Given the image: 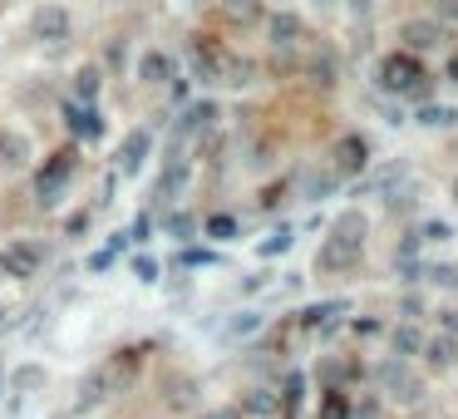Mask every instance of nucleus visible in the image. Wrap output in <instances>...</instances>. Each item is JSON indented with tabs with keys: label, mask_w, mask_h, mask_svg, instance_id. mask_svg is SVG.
<instances>
[{
	"label": "nucleus",
	"mask_w": 458,
	"mask_h": 419,
	"mask_svg": "<svg viewBox=\"0 0 458 419\" xmlns=\"http://www.w3.org/2000/svg\"><path fill=\"white\" fill-rule=\"evenodd\" d=\"M360 247H365V217H360V213H341L331 242L320 247V267H325V271L355 267V262H360Z\"/></svg>",
	"instance_id": "1"
},
{
	"label": "nucleus",
	"mask_w": 458,
	"mask_h": 419,
	"mask_svg": "<svg viewBox=\"0 0 458 419\" xmlns=\"http://www.w3.org/2000/svg\"><path fill=\"white\" fill-rule=\"evenodd\" d=\"M380 89H390V94H424V65H419L414 54H384Z\"/></svg>",
	"instance_id": "2"
},
{
	"label": "nucleus",
	"mask_w": 458,
	"mask_h": 419,
	"mask_svg": "<svg viewBox=\"0 0 458 419\" xmlns=\"http://www.w3.org/2000/svg\"><path fill=\"white\" fill-rule=\"evenodd\" d=\"M40 267H44V252L35 242H25V237H15V242L0 247V271L5 277H35Z\"/></svg>",
	"instance_id": "3"
},
{
	"label": "nucleus",
	"mask_w": 458,
	"mask_h": 419,
	"mask_svg": "<svg viewBox=\"0 0 458 419\" xmlns=\"http://www.w3.org/2000/svg\"><path fill=\"white\" fill-rule=\"evenodd\" d=\"M69 173H75V153H54L50 168H44L40 178H35V197H40L44 207L60 203V193L69 188Z\"/></svg>",
	"instance_id": "4"
},
{
	"label": "nucleus",
	"mask_w": 458,
	"mask_h": 419,
	"mask_svg": "<svg viewBox=\"0 0 458 419\" xmlns=\"http://www.w3.org/2000/svg\"><path fill=\"white\" fill-rule=\"evenodd\" d=\"M128 366H133V360H124V355H118V360H108V366H99L94 375L84 380V390H79V409H94L99 399H104L108 390H114L118 380L128 375Z\"/></svg>",
	"instance_id": "5"
},
{
	"label": "nucleus",
	"mask_w": 458,
	"mask_h": 419,
	"mask_svg": "<svg viewBox=\"0 0 458 419\" xmlns=\"http://www.w3.org/2000/svg\"><path fill=\"white\" fill-rule=\"evenodd\" d=\"M374 380H380V390H390L395 399H419V375L409 370V360H384L380 370H374Z\"/></svg>",
	"instance_id": "6"
},
{
	"label": "nucleus",
	"mask_w": 458,
	"mask_h": 419,
	"mask_svg": "<svg viewBox=\"0 0 458 419\" xmlns=\"http://www.w3.org/2000/svg\"><path fill=\"white\" fill-rule=\"evenodd\" d=\"M69 30H75V20H69V11H64V5H44L40 15H35V35H40V40H69Z\"/></svg>",
	"instance_id": "7"
},
{
	"label": "nucleus",
	"mask_w": 458,
	"mask_h": 419,
	"mask_svg": "<svg viewBox=\"0 0 458 419\" xmlns=\"http://www.w3.org/2000/svg\"><path fill=\"white\" fill-rule=\"evenodd\" d=\"M409 178H414V173H409V163H405V158H395V163H384V168L370 178V193H380V197H395L399 188L409 183Z\"/></svg>",
	"instance_id": "8"
},
{
	"label": "nucleus",
	"mask_w": 458,
	"mask_h": 419,
	"mask_svg": "<svg viewBox=\"0 0 458 419\" xmlns=\"http://www.w3.org/2000/svg\"><path fill=\"white\" fill-rule=\"evenodd\" d=\"M149 149H153V133H149V129H133V133L124 139L118 168H124V173H139V168H143V158H149Z\"/></svg>",
	"instance_id": "9"
},
{
	"label": "nucleus",
	"mask_w": 458,
	"mask_h": 419,
	"mask_svg": "<svg viewBox=\"0 0 458 419\" xmlns=\"http://www.w3.org/2000/svg\"><path fill=\"white\" fill-rule=\"evenodd\" d=\"M64 118H69V133H79V139H89V143H94L99 133H104V124H99L94 104H84V109L69 104V109H64Z\"/></svg>",
	"instance_id": "10"
},
{
	"label": "nucleus",
	"mask_w": 458,
	"mask_h": 419,
	"mask_svg": "<svg viewBox=\"0 0 458 419\" xmlns=\"http://www.w3.org/2000/svg\"><path fill=\"white\" fill-rule=\"evenodd\" d=\"M271 44H277V50L301 44V20L296 15H271Z\"/></svg>",
	"instance_id": "11"
},
{
	"label": "nucleus",
	"mask_w": 458,
	"mask_h": 419,
	"mask_svg": "<svg viewBox=\"0 0 458 419\" xmlns=\"http://www.w3.org/2000/svg\"><path fill=\"white\" fill-rule=\"evenodd\" d=\"M335 168H341V173H360L365 168V143L360 139H341V149H335Z\"/></svg>",
	"instance_id": "12"
},
{
	"label": "nucleus",
	"mask_w": 458,
	"mask_h": 419,
	"mask_svg": "<svg viewBox=\"0 0 458 419\" xmlns=\"http://www.w3.org/2000/svg\"><path fill=\"white\" fill-rule=\"evenodd\" d=\"M261 326H267V316H256V311H242V316H232V321H227V341H246V335H256L261 331Z\"/></svg>",
	"instance_id": "13"
},
{
	"label": "nucleus",
	"mask_w": 458,
	"mask_h": 419,
	"mask_svg": "<svg viewBox=\"0 0 458 419\" xmlns=\"http://www.w3.org/2000/svg\"><path fill=\"white\" fill-rule=\"evenodd\" d=\"M424 360H429V370H448L454 366V341H448V335H434V341L424 345Z\"/></svg>",
	"instance_id": "14"
},
{
	"label": "nucleus",
	"mask_w": 458,
	"mask_h": 419,
	"mask_svg": "<svg viewBox=\"0 0 458 419\" xmlns=\"http://www.w3.org/2000/svg\"><path fill=\"white\" fill-rule=\"evenodd\" d=\"M139 75L149 79V85H163V79L173 75V60H168V54H158V50H153V54H143V65H139Z\"/></svg>",
	"instance_id": "15"
},
{
	"label": "nucleus",
	"mask_w": 458,
	"mask_h": 419,
	"mask_svg": "<svg viewBox=\"0 0 458 419\" xmlns=\"http://www.w3.org/2000/svg\"><path fill=\"white\" fill-rule=\"evenodd\" d=\"M182 183H188V158H173V163H168V173L158 178V197H173Z\"/></svg>",
	"instance_id": "16"
},
{
	"label": "nucleus",
	"mask_w": 458,
	"mask_h": 419,
	"mask_svg": "<svg viewBox=\"0 0 458 419\" xmlns=\"http://www.w3.org/2000/svg\"><path fill=\"white\" fill-rule=\"evenodd\" d=\"M405 40L414 44V50H434V44H438V25L414 20V25H405Z\"/></svg>",
	"instance_id": "17"
},
{
	"label": "nucleus",
	"mask_w": 458,
	"mask_h": 419,
	"mask_svg": "<svg viewBox=\"0 0 458 419\" xmlns=\"http://www.w3.org/2000/svg\"><path fill=\"white\" fill-rule=\"evenodd\" d=\"M419 351H424L419 326H399V331H395V355H399V360H409V355H419Z\"/></svg>",
	"instance_id": "18"
},
{
	"label": "nucleus",
	"mask_w": 458,
	"mask_h": 419,
	"mask_svg": "<svg viewBox=\"0 0 458 419\" xmlns=\"http://www.w3.org/2000/svg\"><path fill=\"white\" fill-rule=\"evenodd\" d=\"M350 306L345 302H320V306H310V311H301V326H320V321H331V316H345Z\"/></svg>",
	"instance_id": "19"
},
{
	"label": "nucleus",
	"mask_w": 458,
	"mask_h": 419,
	"mask_svg": "<svg viewBox=\"0 0 458 419\" xmlns=\"http://www.w3.org/2000/svg\"><path fill=\"white\" fill-rule=\"evenodd\" d=\"M213 118H217V109H213V104H192V109H188V118H182V133H203Z\"/></svg>",
	"instance_id": "20"
},
{
	"label": "nucleus",
	"mask_w": 458,
	"mask_h": 419,
	"mask_svg": "<svg viewBox=\"0 0 458 419\" xmlns=\"http://www.w3.org/2000/svg\"><path fill=\"white\" fill-rule=\"evenodd\" d=\"M414 118L424 124V129H444V124H454L458 114H454V109H444V104H429V109H419Z\"/></svg>",
	"instance_id": "21"
},
{
	"label": "nucleus",
	"mask_w": 458,
	"mask_h": 419,
	"mask_svg": "<svg viewBox=\"0 0 458 419\" xmlns=\"http://www.w3.org/2000/svg\"><path fill=\"white\" fill-rule=\"evenodd\" d=\"M222 11L232 15V20H256V15H261V0H222Z\"/></svg>",
	"instance_id": "22"
},
{
	"label": "nucleus",
	"mask_w": 458,
	"mask_h": 419,
	"mask_svg": "<svg viewBox=\"0 0 458 419\" xmlns=\"http://www.w3.org/2000/svg\"><path fill=\"white\" fill-rule=\"evenodd\" d=\"M246 409H252V415H277L281 399L271 395V390H252V395H246Z\"/></svg>",
	"instance_id": "23"
},
{
	"label": "nucleus",
	"mask_w": 458,
	"mask_h": 419,
	"mask_svg": "<svg viewBox=\"0 0 458 419\" xmlns=\"http://www.w3.org/2000/svg\"><path fill=\"white\" fill-rule=\"evenodd\" d=\"M320 419H350V399H345L341 390H331V395H325V409H320Z\"/></svg>",
	"instance_id": "24"
},
{
	"label": "nucleus",
	"mask_w": 458,
	"mask_h": 419,
	"mask_svg": "<svg viewBox=\"0 0 458 419\" xmlns=\"http://www.w3.org/2000/svg\"><path fill=\"white\" fill-rule=\"evenodd\" d=\"M419 242H454V227L448 222H424L419 227Z\"/></svg>",
	"instance_id": "25"
},
{
	"label": "nucleus",
	"mask_w": 458,
	"mask_h": 419,
	"mask_svg": "<svg viewBox=\"0 0 458 419\" xmlns=\"http://www.w3.org/2000/svg\"><path fill=\"white\" fill-rule=\"evenodd\" d=\"M75 89H79V99H84V104H94V94H99V69H84Z\"/></svg>",
	"instance_id": "26"
},
{
	"label": "nucleus",
	"mask_w": 458,
	"mask_h": 419,
	"mask_svg": "<svg viewBox=\"0 0 458 419\" xmlns=\"http://www.w3.org/2000/svg\"><path fill=\"white\" fill-rule=\"evenodd\" d=\"M207 237L227 242V237H237V222H232V217H213V222H207Z\"/></svg>",
	"instance_id": "27"
},
{
	"label": "nucleus",
	"mask_w": 458,
	"mask_h": 419,
	"mask_svg": "<svg viewBox=\"0 0 458 419\" xmlns=\"http://www.w3.org/2000/svg\"><path fill=\"white\" fill-rule=\"evenodd\" d=\"M301 395H306V375H291V380H286V409H291V415H296Z\"/></svg>",
	"instance_id": "28"
},
{
	"label": "nucleus",
	"mask_w": 458,
	"mask_h": 419,
	"mask_svg": "<svg viewBox=\"0 0 458 419\" xmlns=\"http://www.w3.org/2000/svg\"><path fill=\"white\" fill-rule=\"evenodd\" d=\"M286 247H291V232L281 227V232L271 237V242H261V257H277V252H286Z\"/></svg>",
	"instance_id": "29"
},
{
	"label": "nucleus",
	"mask_w": 458,
	"mask_h": 419,
	"mask_svg": "<svg viewBox=\"0 0 458 419\" xmlns=\"http://www.w3.org/2000/svg\"><path fill=\"white\" fill-rule=\"evenodd\" d=\"M20 153H25V143H20V139H0V158H5V163H25Z\"/></svg>",
	"instance_id": "30"
},
{
	"label": "nucleus",
	"mask_w": 458,
	"mask_h": 419,
	"mask_svg": "<svg viewBox=\"0 0 458 419\" xmlns=\"http://www.w3.org/2000/svg\"><path fill=\"white\" fill-rule=\"evenodd\" d=\"M168 232H173V237H192V217H188V213H173V217H168Z\"/></svg>",
	"instance_id": "31"
},
{
	"label": "nucleus",
	"mask_w": 458,
	"mask_h": 419,
	"mask_svg": "<svg viewBox=\"0 0 458 419\" xmlns=\"http://www.w3.org/2000/svg\"><path fill=\"white\" fill-rule=\"evenodd\" d=\"M429 277H434L438 286H458V267H434Z\"/></svg>",
	"instance_id": "32"
},
{
	"label": "nucleus",
	"mask_w": 458,
	"mask_h": 419,
	"mask_svg": "<svg viewBox=\"0 0 458 419\" xmlns=\"http://www.w3.org/2000/svg\"><path fill=\"white\" fill-rule=\"evenodd\" d=\"M133 271H139V277H143V281H153V277H158V267H153V262H149V257H139V262H133Z\"/></svg>",
	"instance_id": "33"
},
{
	"label": "nucleus",
	"mask_w": 458,
	"mask_h": 419,
	"mask_svg": "<svg viewBox=\"0 0 458 419\" xmlns=\"http://www.w3.org/2000/svg\"><path fill=\"white\" fill-rule=\"evenodd\" d=\"M203 419H242V409H213V415H203Z\"/></svg>",
	"instance_id": "34"
},
{
	"label": "nucleus",
	"mask_w": 458,
	"mask_h": 419,
	"mask_svg": "<svg viewBox=\"0 0 458 419\" xmlns=\"http://www.w3.org/2000/svg\"><path fill=\"white\" fill-rule=\"evenodd\" d=\"M448 79H454V85H458V54H454V65H448Z\"/></svg>",
	"instance_id": "35"
},
{
	"label": "nucleus",
	"mask_w": 458,
	"mask_h": 419,
	"mask_svg": "<svg viewBox=\"0 0 458 419\" xmlns=\"http://www.w3.org/2000/svg\"><path fill=\"white\" fill-rule=\"evenodd\" d=\"M454 203H458V173H454Z\"/></svg>",
	"instance_id": "36"
}]
</instances>
